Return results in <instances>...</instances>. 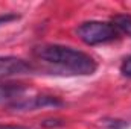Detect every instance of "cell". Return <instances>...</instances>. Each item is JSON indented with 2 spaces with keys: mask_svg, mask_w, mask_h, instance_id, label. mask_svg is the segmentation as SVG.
Wrapping results in <instances>:
<instances>
[{
  "mask_svg": "<svg viewBox=\"0 0 131 129\" xmlns=\"http://www.w3.org/2000/svg\"><path fill=\"white\" fill-rule=\"evenodd\" d=\"M105 125H107V128L108 129H122L127 126V123L125 122H122V120H105Z\"/></svg>",
  "mask_w": 131,
  "mask_h": 129,
  "instance_id": "ba28073f",
  "label": "cell"
},
{
  "mask_svg": "<svg viewBox=\"0 0 131 129\" xmlns=\"http://www.w3.org/2000/svg\"><path fill=\"white\" fill-rule=\"evenodd\" d=\"M111 23L119 29L121 33H125L131 38V15L128 14H117L111 18Z\"/></svg>",
  "mask_w": 131,
  "mask_h": 129,
  "instance_id": "8992f818",
  "label": "cell"
},
{
  "mask_svg": "<svg viewBox=\"0 0 131 129\" xmlns=\"http://www.w3.org/2000/svg\"><path fill=\"white\" fill-rule=\"evenodd\" d=\"M0 129H29V128L20 126V125H5V123H0Z\"/></svg>",
  "mask_w": 131,
  "mask_h": 129,
  "instance_id": "30bf717a",
  "label": "cell"
},
{
  "mask_svg": "<svg viewBox=\"0 0 131 129\" xmlns=\"http://www.w3.org/2000/svg\"><path fill=\"white\" fill-rule=\"evenodd\" d=\"M34 70H35V67L23 58L12 56V55L0 56V79L29 74Z\"/></svg>",
  "mask_w": 131,
  "mask_h": 129,
  "instance_id": "3957f363",
  "label": "cell"
},
{
  "mask_svg": "<svg viewBox=\"0 0 131 129\" xmlns=\"http://www.w3.org/2000/svg\"><path fill=\"white\" fill-rule=\"evenodd\" d=\"M64 102L58 97L53 96H35L31 99H21L18 102H14L11 105L12 109L15 111H31V109H38V108H46V106H63Z\"/></svg>",
  "mask_w": 131,
  "mask_h": 129,
  "instance_id": "277c9868",
  "label": "cell"
},
{
  "mask_svg": "<svg viewBox=\"0 0 131 129\" xmlns=\"http://www.w3.org/2000/svg\"><path fill=\"white\" fill-rule=\"evenodd\" d=\"M121 73H122V76L131 79V55L127 56V58L122 61V64H121Z\"/></svg>",
  "mask_w": 131,
  "mask_h": 129,
  "instance_id": "52a82bcc",
  "label": "cell"
},
{
  "mask_svg": "<svg viewBox=\"0 0 131 129\" xmlns=\"http://www.w3.org/2000/svg\"><path fill=\"white\" fill-rule=\"evenodd\" d=\"M18 18V15H15V14H5V15H0V24H6V23H9V21H12V20H17Z\"/></svg>",
  "mask_w": 131,
  "mask_h": 129,
  "instance_id": "9c48e42d",
  "label": "cell"
},
{
  "mask_svg": "<svg viewBox=\"0 0 131 129\" xmlns=\"http://www.w3.org/2000/svg\"><path fill=\"white\" fill-rule=\"evenodd\" d=\"M35 61L41 62L53 73L67 76H90L98 64L89 53L63 44H41L34 47Z\"/></svg>",
  "mask_w": 131,
  "mask_h": 129,
  "instance_id": "6da1fadb",
  "label": "cell"
},
{
  "mask_svg": "<svg viewBox=\"0 0 131 129\" xmlns=\"http://www.w3.org/2000/svg\"><path fill=\"white\" fill-rule=\"evenodd\" d=\"M76 35L87 46H98L116 41L121 36V32L111 21L92 20L81 23L76 28Z\"/></svg>",
  "mask_w": 131,
  "mask_h": 129,
  "instance_id": "7a4b0ae2",
  "label": "cell"
},
{
  "mask_svg": "<svg viewBox=\"0 0 131 129\" xmlns=\"http://www.w3.org/2000/svg\"><path fill=\"white\" fill-rule=\"evenodd\" d=\"M26 93V87L17 82L0 84V103L3 102H18Z\"/></svg>",
  "mask_w": 131,
  "mask_h": 129,
  "instance_id": "5b68a950",
  "label": "cell"
}]
</instances>
